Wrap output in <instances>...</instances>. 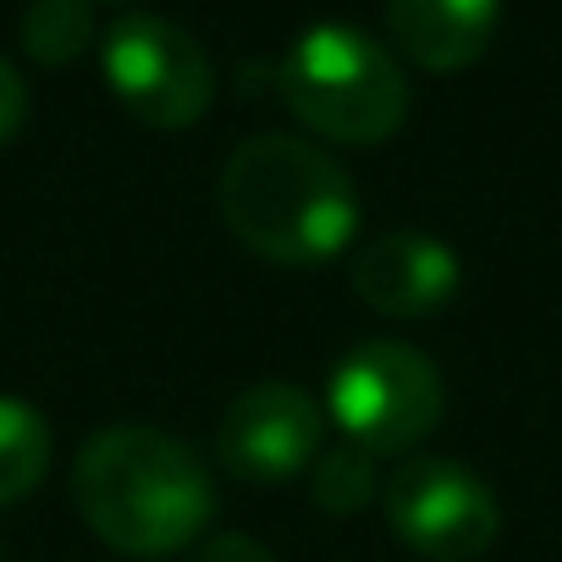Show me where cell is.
Returning a JSON list of instances; mask_svg holds the SVG:
<instances>
[{
    "label": "cell",
    "instance_id": "7a4b0ae2",
    "mask_svg": "<svg viewBox=\"0 0 562 562\" xmlns=\"http://www.w3.org/2000/svg\"><path fill=\"white\" fill-rule=\"evenodd\" d=\"M221 215L232 237L288 270H321L359 237L353 177L299 133H254L221 166Z\"/></svg>",
    "mask_w": 562,
    "mask_h": 562
},
{
    "label": "cell",
    "instance_id": "9c48e42d",
    "mask_svg": "<svg viewBox=\"0 0 562 562\" xmlns=\"http://www.w3.org/2000/svg\"><path fill=\"white\" fill-rule=\"evenodd\" d=\"M502 23V0H386L392 45L425 72L474 67Z\"/></svg>",
    "mask_w": 562,
    "mask_h": 562
},
{
    "label": "cell",
    "instance_id": "7c38bea8",
    "mask_svg": "<svg viewBox=\"0 0 562 562\" xmlns=\"http://www.w3.org/2000/svg\"><path fill=\"white\" fill-rule=\"evenodd\" d=\"M310 496H315V507H321V513H337V518L364 513V507L381 496L375 452H364V447H353V441H342V447L321 452V458H315V469H310Z\"/></svg>",
    "mask_w": 562,
    "mask_h": 562
},
{
    "label": "cell",
    "instance_id": "277c9868",
    "mask_svg": "<svg viewBox=\"0 0 562 562\" xmlns=\"http://www.w3.org/2000/svg\"><path fill=\"white\" fill-rule=\"evenodd\" d=\"M441 370L397 337H364L326 381V419L375 458H408L441 425Z\"/></svg>",
    "mask_w": 562,
    "mask_h": 562
},
{
    "label": "cell",
    "instance_id": "ba28073f",
    "mask_svg": "<svg viewBox=\"0 0 562 562\" xmlns=\"http://www.w3.org/2000/svg\"><path fill=\"white\" fill-rule=\"evenodd\" d=\"M348 276H353V293L386 321H430L463 288V265H458L452 243L414 232V226L364 243L353 254Z\"/></svg>",
    "mask_w": 562,
    "mask_h": 562
},
{
    "label": "cell",
    "instance_id": "8fae6325",
    "mask_svg": "<svg viewBox=\"0 0 562 562\" xmlns=\"http://www.w3.org/2000/svg\"><path fill=\"white\" fill-rule=\"evenodd\" d=\"M94 45L89 0H34L23 12V56L40 67H72Z\"/></svg>",
    "mask_w": 562,
    "mask_h": 562
},
{
    "label": "cell",
    "instance_id": "5bb4252c",
    "mask_svg": "<svg viewBox=\"0 0 562 562\" xmlns=\"http://www.w3.org/2000/svg\"><path fill=\"white\" fill-rule=\"evenodd\" d=\"M23 122H29V83L7 56H0V144H12L23 133Z\"/></svg>",
    "mask_w": 562,
    "mask_h": 562
},
{
    "label": "cell",
    "instance_id": "4fadbf2b",
    "mask_svg": "<svg viewBox=\"0 0 562 562\" xmlns=\"http://www.w3.org/2000/svg\"><path fill=\"white\" fill-rule=\"evenodd\" d=\"M193 562H276V551H270L265 540L243 535V529H221V535L199 540Z\"/></svg>",
    "mask_w": 562,
    "mask_h": 562
},
{
    "label": "cell",
    "instance_id": "5b68a950",
    "mask_svg": "<svg viewBox=\"0 0 562 562\" xmlns=\"http://www.w3.org/2000/svg\"><path fill=\"white\" fill-rule=\"evenodd\" d=\"M100 72H105L111 94L122 100V111L160 133L193 127L215 100V67H210L204 45L155 12H133L105 29Z\"/></svg>",
    "mask_w": 562,
    "mask_h": 562
},
{
    "label": "cell",
    "instance_id": "30bf717a",
    "mask_svg": "<svg viewBox=\"0 0 562 562\" xmlns=\"http://www.w3.org/2000/svg\"><path fill=\"white\" fill-rule=\"evenodd\" d=\"M50 452H56L50 419L34 403L0 392V507H12L45 485Z\"/></svg>",
    "mask_w": 562,
    "mask_h": 562
},
{
    "label": "cell",
    "instance_id": "52a82bcc",
    "mask_svg": "<svg viewBox=\"0 0 562 562\" xmlns=\"http://www.w3.org/2000/svg\"><path fill=\"white\" fill-rule=\"evenodd\" d=\"M326 403L293 381H259L237 392L215 425V458L243 485H293L326 452Z\"/></svg>",
    "mask_w": 562,
    "mask_h": 562
},
{
    "label": "cell",
    "instance_id": "8992f818",
    "mask_svg": "<svg viewBox=\"0 0 562 562\" xmlns=\"http://www.w3.org/2000/svg\"><path fill=\"white\" fill-rule=\"evenodd\" d=\"M386 529L425 562H474L502 535L496 491L458 458H403L381 485Z\"/></svg>",
    "mask_w": 562,
    "mask_h": 562
},
{
    "label": "cell",
    "instance_id": "6da1fadb",
    "mask_svg": "<svg viewBox=\"0 0 562 562\" xmlns=\"http://www.w3.org/2000/svg\"><path fill=\"white\" fill-rule=\"evenodd\" d=\"M72 502L94 540L122 557L155 562L204 540L215 485L199 452L155 425H105L78 447Z\"/></svg>",
    "mask_w": 562,
    "mask_h": 562
},
{
    "label": "cell",
    "instance_id": "3957f363",
    "mask_svg": "<svg viewBox=\"0 0 562 562\" xmlns=\"http://www.w3.org/2000/svg\"><path fill=\"white\" fill-rule=\"evenodd\" d=\"M276 94L310 133L370 149L408 122V78L381 40L353 23H310L276 61Z\"/></svg>",
    "mask_w": 562,
    "mask_h": 562
}]
</instances>
